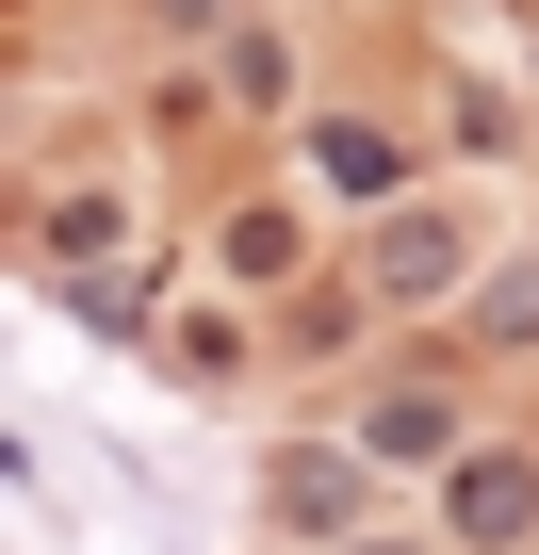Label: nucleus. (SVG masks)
Instances as JSON below:
<instances>
[{
  "label": "nucleus",
  "instance_id": "f257e3e1",
  "mask_svg": "<svg viewBox=\"0 0 539 555\" xmlns=\"http://www.w3.org/2000/svg\"><path fill=\"white\" fill-rule=\"evenodd\" d=\"M441 522H474V539H523V522H539V457H474V474H441Z\"/></svg>",
  "mask_w": 539,
  "mask_h": 555
},
{
  "label": "nucleus",
  "instance_id": "f03ea898",
  "mask_svg": "<svg viewBox=\"0 0 539 555\" xmlns=\"http://www.w3.org/2000/svg\"><path fill=\"white\" fill-rule=\"evenodd\" d=\"M261 490H279V522H295V539H311V522H360V457H279Z\"/></svg>",
  "mask_w": 539,
  "mask_h": 555
}]
</instances>
